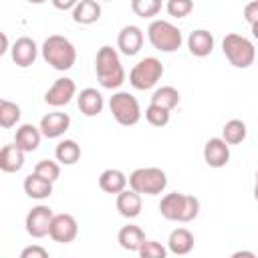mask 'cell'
Segmentation results:
<instances>
[{
  "instance_id": "obj_34",
  "label": "cell",
  "mask_w": 258,
  "mask_h": 258,
  "mask_svg": "<svg viewBox=\"0 0 258 258\" xmlns=\"http://www.w3.org/2000/svg\"><path fill=\"white\" fill-rule=\"evenodd\" d=\"M139 256L141 258H167V250L163 244L155 242V240H147L141 250H139Z\"/></svg>"
},
{
  "instance_id": "obj_13",
  "label": "cell",
  "mask_w": 258,
  "mask_h": 258,
  "mask_svg": "<svg viewBox=\"0 0 258 258\" xmlns=\"http://www.w3.org/2000/svg\"><path fill=\"white\" fill-rule=\"evenodd\" d=\"M204 159L210 167H224L230 161V145L222 137H212L208 139L204 147Z\"/></svg>"
},
{
  "instance_id": "obj_37",
  "label": "cell",
  "mask_w": 258,
  "mask_h": 258,
  "mask_svg": "<svg viewBox=\"0 0 258 258\" xmlns=\"http://www.w3.org/2000/svg\"><path fill=\"white\" fill-rule=\"evenodd\" d=\"M230 258H258L254 252H250V250H238V252H234Z\"/></svg>"
},
{
  "instance_id": "obj_32",
  "label": "cell",
  "mask_w": 258,
  "mask_h": 258,
  "mask_svg": "<svg viewBox=\"0 0 258 258\" xmlns=\"http://www.w3.org/2000/svg\"><path fill=\"white\" fill-rule=\"evenodd\" d=\"M145 119L153 125V127H165L169 123V111L157 107V105H149L145 109Z\"/></svg>"
},
{
  "instance_id": "obj_15",
  "label": "cell",
  "mask_w": 258,
  "mask_h": 258,
  "mask_svg": "<svg viewBox=\"0 0 258 258\" xmlns=\"http://www.w3.org/2000/svg\"><path fill=\"white\" fill-rule=\"evenodd\" d=\"M71 125V117L67 113H60V111H54V113H48L40 119V133L46 137V139H56L60 137Z\"/></svg>"
},
{
  "instance_id": "obj_36",
  "label": "cell",
  "mask_w": 258,
  "mask_h": 258,
  "mask_svg": "<svg viewBox=\"0 0 258 258\" xmlns=\"http://www.w3.org/2000/svg\"><path fill=\"white\" fill-rule=\"evenodd\" d=\"M244 20H246L250 26L258 24V0L248 2V4L244 6Z\"/></svg>"
},
{
  "instance_id": "obj_11",
  "label": "cell",
  "mask_w": 258,
  "mask_h": 258,
  "mask_svg": "<svg viewBox=\"0 0 258 258\" xmlns=\"http://www.w3.org/2000/svg\"><path fill=\"white\" fill-rule=\"evenodd\" d=\"M75 93H77L75 81L69 79V77H62V79H56L52 83V87L44 93V101L50 107H62V105H69L71 103V99L75 97Z\"/></svg>"
},
{
  "instance_id": "obj_2",
  "label": "cell",
  "mask_w": 258,
  "mask_h": 258,
  "mask_svg": "<svg viewBox=\"0 0 258 258\" xmlns=\"http://www.w3.org/2000/svg\"><path fill=\"white\" fill-rule=\"evenodd\" d=\"M159 212L165 220L171 222H191L200 214V200L187 194H167L159 202Z\"/></svg>"
},
{
  "instance_id": "obj_16",
  "label": "cell",
  "mask_w": 258,
  "mask_h": 258,
  "mask_svg": "<svg viewBox=\"0 0 258 258\" xmlns=\"http://www.w3.org/2000/svg\"><path fill=\"white\" fill-rule=\"evenodd\" d=\"M40 137H42V133H40L38 127H34L32 123H22V125L16 129L14 143H16V147H20L24 153H30V151L38 149Z\"/></svg>"
},
{
  "instance_id": "obj_14",
  "label": "cell",
  "mask_w": 258,
  "mask_h": 258,
  "mask_svg": "<svg viewBox=\"0 0 258 258\" xmlns=\"http://www.w3.org/2000/svg\"><path fill=\"white\" fill-rule=\"evenodd\" d=\"M117 46L127 56L137 54L141 50V46H143V30L139 26H135V24L123 26L119 36H117Z\"/></svg>"
},
{
  "instance_id": "obj_1",
  "label": "cell",
  "mask_w": 258,
  "mask_h": 258,
  "mask_svg": "<svg viewBox=\"0 0 258 258\" xmlns=\"http://www.w3.org/2000/svg\"><path fill=\"white\" fill-rule=\"evenodd\" d=\"M95 71H97V79L103 89H119L125 83V69L113 46L105 44L97 50Z\"/></svg>"
},
{
  "instance_id": "obj_22",
  "label": "cell",
  "mask_w": 258,
  "mask_h": 258,
  "mask_svg": "<svg viewBox=\"0 0 258 258\" xmlns=\"http://www.w3.org/2000/svg\"><path fill=\"white\" fill-rule=\"evenodd\" d=\"M117 210L123 218H137L141 214V194L133 191V189H125L117 196Z\"/></svg>"
},
{
  "instance_id": "obj_25",
  "label": "cell",
  "mask_w": 258,
  "mask_h": 258,
  "mask_svg": "<svg viewBox=\"0 0 258 258\" xmlns=\"http://www.w3.org/2000/svg\"><path fill=\"white\" fill-rule=\"evenodd\" d=\"M24 191L32 200H46L52 194V183L36 173H30L24 177Z\"/></svg>"
},
{
  "instance_id": "obj_20",
  "label": "cell",
  "mask_w": 258,
  "mask_h": 258,
  "mask_svg": "<svg viewBox=\"0 0 258 258\" xmlns=\"http://www.w3.org/2000/svg\"><path fill=\"white\" fill-rule=\"evenodd\" d=\"M117 240H119L121 248H125V250H129V252H139L141 246L147 242V240H145V232H143L139 226H135V224L123 226V228L119 230V234H117Z\"/></svg>"
},
{
  "instance_id": "obj_19",
  "label": "cell",
  "mask_w": 258,
  "mask_h": 258,
  "mask_svg": "<svg viewBox=\"0 0 258 258\" xmlns=\"http://www.w3.org/2000/svg\"><path fill=\"white\" fill-rule=\"evenodd\" d=\"M127 175L121 171V169H105L101 175H99V187L105 191V194H121L127 189Z\"/></svg>"
},
{
  "instance_id": "obj_12",
  "label": "cell",
  "mask_w": 258,
  "mask_h": 258,
  "mask_svg": "<svg viewBox=\"0 0 258 258\" xmlns=\"http://www.w3.org/2000/svg\"><path fill=\"white\" fill-rule=\"evenodd\" d=\"M36 56H38V46L30 36H20V38L14 40V44H12V60H14L16 67L26 69V67L34 64Z\"/></svg>"
},
{
  "instance_id": "obj_21",
  "label": "cell",
  "mask_w": 258,
  "mask_h": 258,
  "mask_svg": "<svg viewBox=\"0 0 258 258\" xmlns=\"http://www.w3.org/2000/svg\"><path fill=\"white\" fill-rule=\"evenodd\" d=\"M22 165H24V151L16 147V143L4 145L0 151V169L6 173H16L22 169Z\"/></svg>"
},
{
  "instance_id": "obj_33",
  "label": "cell",
  "mask_w": 258,
  "mask_h": 258,
  "mask_svg": "<svg viewBox=\"0 0 258 258\" xmlns=\"http://www.w3.org/2000/svg\"><path fill=\"white\" fill-rule=\"evenodd\" d=\"M169 16H175V18H183L187 16L191 10H194V2L191 0H169L165 4Z\"/></svg>"
},
{
  "instance_id": "obj_5",
  "label": "cell",
  "mask_w": 258,
  "mask_h": 258,
  "mask_svg": "<svg viewBox=\"0 0 258 258\" xmlns=\"http://www.w3.org/2000/svg\"><path fill=\"white\" fill-rule=\"evenodd\" d=\"M167 187V175L159 167H139L129 175V189L137 194L157 196Z\"/></svg>"
},
{
  "instance_id": "obj_6",
  "label": "cell",
  "mask_w": 258,
  "mask_h": 258,
  "mask_svg": "<svg viewBox=\"0 0 258 258\" xmlns=\"http://www.w3.org/2000/svg\"><path fill=\"white\" fill-rule=\"evenodd\" d=\"M147 36H149L151 46L161 52H173L183 42L181 30L167 20H153L147 28Z\"/></svg>"
},
{
  "instance_id": "obj_30",
  "label": "cell",
  "mask_w": 258,
  "mask_h": 258,
  "mask_svg": "<svg viewBox=\"0 0 258 258\" xmlns=\"http://www.w3.org/2000/svg\"><path fill=\"white\" fill-rule=\"evenodd\" d=\"M131 10L141 18H151L161 10V2L159 0H133Z\"/></svg>"
},
{
  "instance_id": "obj_29",
  "label": "cell",
  "mask_w": 258,
  "mask_h": 258,
  "mask_svg": "<svg viewBox=\"0 0 258 258\" xmlns=\"http://www.w3.org/2000/svg\"><path fill=\"white\" fill-rule=\"evenodd\" d=\"M18 121H20V107L8 99H2L0 101V125L4 129H10Z\"/></svg>"
},
{
  "instance_id": "obj_17",
  "label": "cell",
  "mask_w": 258,
  "mask_h": 258,
  "mask_svg": "<svg viewBox=\"0 0 258 258\" xmlns=\"http://www.w3.org/2000/svg\"><path fill=\"white\" fill-rule=\"evenodd\" d=\"M187 48L194 56H208L212 54L214 50V36L210 30H204V28H198L194 32H189L187 36Z\"/></svg>"
},
{
  "instance_id": "obj_3",
  "label": "cell",
  "mask_w": 258,
  "mask_h": 258,
  "mask_svg": "<svg viewBox=\"0 0 258 258\" xmlns=\"http://www.w3.org/2000/svg\"><path fill=\"white\" fill-rule=\"evenodd\" d=\"M42 58L54 69V71H69L73 69L75 60H77V48L75 44L60 36V34H50L44 42H42Z\"/></svg>"
},
{
  "instance_id": "obj_40",
  "label": "cell",
  "mask_w": 258,
  "mask_h": 258,
  "mask_svg": "<svg viewBox=\"0 0 258 258\" xmlns=\"http://www.w3.org/2000/svg\"><path fill=\"white\" fill-rule=\"evenodd\" d=\"M254 200L258 202V171H256V185H254Z\"/></svg>"
},
{
  "instance_id": "obj_18",
  "label": "cell",
  "mask_w": 258,
  "mask_h": 258,
  "mask_svg": "<svg viewBox=\"0 0 258 258\" xmlns=\"http://www.w3.org/2000/svg\"><path fill=\"white\" fill-rule=\"evenodd\" d=\"M77 103H79L81 113L87 115V117L99 115V113L103 111V105H105V103H103V95H101L97 89H93V87L83 89V91L79 93V97H77Z\"/></svg>"
},
{
  "instance_id": "obj_10",
  "label": "cell",
  "mask_w": 258,
  "mask_h": 258,
  "mask_svg": "<svg viewBox=\"0 0 258 258\" xmlns=\"http://www.w3.org/2000/svg\"><path fill=\"white\" fill-rule=\"evenodd\" d=\"M79 224L71 214H54V220L50 224V238L58 244H69L77 238Z\"/></svg>"
},
{
  "instance_id": "obj_8",
  "label": "cell",
  "mask_w": 258,
  "mask_h": 258,
  "mask_svg": "<svg viewBox=\"0 0 258 258\" xmlns=\"http://www.w3.org/2000/svg\"><path fill=\"white\" fill-rule=\"evenodd\" d=\"M109 109L115 117V121L123 127H131L141 119V109L137 99L127 93V91H117L113 93L111 101H109Z\"/></svg>"
},
{
  "instance_id": "obj_23",
  "label": "cell",
  "mask_w": 258,
  "mask_h": 258,
  "mask_svg": "<svg viewBox=\"0 0 258 258\" xmlns=\"http://www.w3.org/2000/svg\"><path fill=\"white\" fill-rule=\"evenodd\" d=\"M167 248H169L175 256L189 254V252L194 250V234H191L187 228H175V230L169 234Z\"/></svg>"
},
{
  "instance_id": "obj_26",
  "label": "cell",
  "mask_w": 258,
  "mask_h": 258,
  "mask_svg": "<svg viewBox=\"0 0 258 258\" xmlns=\"http://www.w3.org/2000/svg\"><path fill=\"white\" fill-rule=\"evenodd\" d=\"M54 157L62 165H75L81 159V145L75 139H62L54 149Z\"/></svg>"
},
{
  "instance_id": "obj_24",
  "label": "cell",
  "mask_w": 258,
  "mask_h": 258,
  "mask_svg": "<svg viewBox=\"0 0 258 258\" xmlns=\"http://www.w3.org/2000/svg\"><path fill=\"white\" fill-rule=\"evenodd\" d=\"M101 18V4L95 0H81L73 8V20L77 24H93Z\"/></svg>"
},
{
  "instance_id": "obj_27",
  "label": "cell",
  "mask_w": 258,
  "mask_h": 258,
  "mask_svg": "<svg viewBox=\"0 0 258 258\" xmlns=\"http://www.w3.org/2000/svg\"><path fill=\"white\" fill-rule=\"evenodd\" d=\"M177 103H179V93L173 87H161L151 95V105H157V107H161L165 111L175 109Z\"/></svg>"
},
{
  "instance_id": "obj_9",
  "label": "cell",
  "mask_w": 258,
  "mask_h": 258,
  "mask_svg": "<svg viewBox=\"0 0 258 258\" xmlns=\"http://www.w3.org/2000/svg\"><path fill=\"white\" fill-rule=\"evenodd\" d=\"M54 220V214L48 206H34L28 214H26V232L32 238H44L46 234H50V224Z\"/></svg>"
},
{
  "instance_id": "obj_39",
  "label": "cell",
  "mask_w": 258,
  "mask_h": 258,
  "mask_svg": "<svg viewBox=\"0 0 258 258\" xmlns=\"http://www.w3.org/2000/svg\"><path fill=\"white\" fill-rule=\"evenodd\" d=\"M0 38H2V48H0V54H4L8 50V38H6V32H0Z\"/></svg>"
},
{
  "instance_id": "obj_28",
  "label": "cell",
  "mask_w": 258,
  "mask_h": 258,
  "mask_svg": "<svg viewBox=\"0 0 258 258\" xmlns=\"http://www.w3.org/2000/svg\"><path fill=\"white\" fill-rule=\"evenodd\" d=\"M222 139L228 145H238L246 139V123L240 119H230L224 127H222Z\"/></svg>"
},
{
  "instance_id": "obj_41",
  "label": "cell",
  "mask_w": 258,
  "mask_h": 258,
  "mask_svg": "<svg viewBox=\"0 0 258 258\" xmlns=\"http://www.w3.org/2000/svg\"><path fill=\"white\" fill-rule=\"evenodd\" d=\"M252 36L258 40V24H254V26H252Z\"/></svg>"
},
{
  "instance_id": "obj_4",
  "label": "cell",
  "mask_w": 258,
  "mask_h": 258,
  "mask_svg": "<svg viewBox=\"0 0 258 258\" xmlns=\"http://www.w3.org/2000/svg\"><path fill=\"white\" fill-rule=\"evenodd\" d=\"M222 50H224V56L230 60V64L236 69H248L256 58L254 44L246 36L236 34V32H230L224 36Z\"/></svg>"
},
{
  "instance_id": "obj_35",
  "label": "cell",
  "mask_w": 258,
  "mask_h": 258,
  "mask_svg": "<svg viewBox=\"0 0 258 258\" xmlns=\"http://www.w3.org/2000/svg\"><path fill=\"white\" fill-rule=\"evenodd\" d=\"M20 258H50L48 252L38 246V244H32V246H26L22 252H20Z\"/></svg>"
},
{
  "instance_id": "obj_38",
  "label": "cell",
  "mask_w": 258,
  "mask_h": 258,
  "mask_svg": "<svg viewBox=\"0 0 258 258\" xmlns=\"http://www.w3.org/2000/svg\"><path fill=\"white\" fill-rule=\"evenodd\" d=\"M54 6L60 8V10H67V8H75L77 2H75V0H69V2H58V0H54Z\"/></svg>"
},
{
  "instance_id": "obj_31",
  "label": "cell",
  "mask_w": 258,
  "mask_h": 258,
  "mask_svg": "<svg viewBox=\"0 0 258 258\" xmlns=\"http://www.w3.org/2000/svg\"><path fill=\"white\" fill-rule=\"evenodd\" d=\"M34 173H36V175H40V177H44V179H48V181L52 183V181H56V179H58V175H60V167H58V163H56V161L40 159V161L34 165Z\"/></svg>"
},
{
  "instance_id": "obj_7",
  "label": "cell",
  "mask_w": 258,
  "mask_h": 258,
  "mask_svg": "<svg viewBox=\"0 0 258 258\" xmlns=\"http://www.w3.org/2000/svg\"><path fill=\"white\" fill-rule=\"evenodd\" d=\"M163 75V64L155 56H145L141 58L129 73V83L137 91H147L157 85V81Z\"/></svg>"
}]
</instances>
